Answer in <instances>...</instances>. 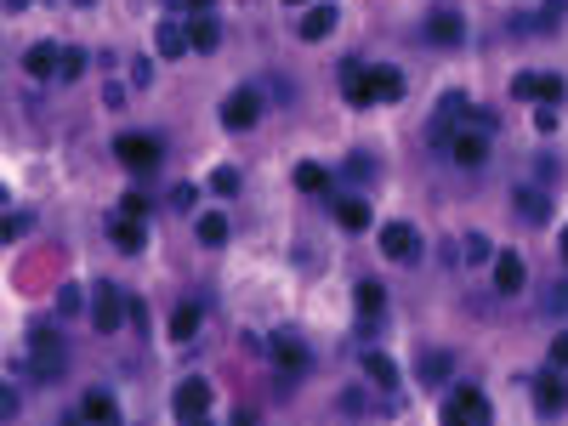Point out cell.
<instances>
[{"label": "cell", "instance_id": "52a82bcc", "mask_svg": "<svg viewBox=\"0 0 568 426\" xmlns=\"http://www.w3.org/2000/svg\"><path fill=\"white\" fill-rule=\"evenodd\" d=\"M114 154H119V165H131V171H153V165H160V143H153V136H119L114 143Z\"/></svg>", "mask_w": 568, "mask_h": 426}, {"label": "cell", "instance_id": "e0dca14e", "mask_svg": "<svg viewBox=\"0 0 568 426\" xmlns=\"http://www.w3.org/2000/svg\"><path fill=\"white\" fill-rule=\"evenodd\" d=\"M495 291H500V296H517V291H523V256H512V250L495 256Z\"/></svg>", "mask_w": 568, "mask_h": 426}, {"label": "cell", "instance_id": "f546056e", "mask_svg": "<svg viewBox=\"0 0 568 426\" xmlns=\"http://www.w3.org/2000/svg\"><path fill=\"white\" fill-rule=\"evenodd\" d=\"M460 245H466V250H460L466 262H489V239H483V233H466Z\"/></svg>", "mask_w": 568, "mask_h": 426}, {"label": "cell", "instance_id": "8fae6325", "mask_svg": "<svg viewBox=\"0 0 568 426\" xmlns=\"http://www.w3.org/2000/svg\"><path fill=\"white\" fill-rule=\"evenodd\" d=\"M153 52H160L165 57V63H177V57L182 52H193V40H188V23H160V29H153Z\"/></svg>", "mask_w": 568, "mask_h": 426}, {"label": "cell", "instance_id": "60d3db41", "mask_svg": "<svg viewBox=\"0 0 568 426\" xmlns=\"http://www.w3.org/2000/svg\"><path fill=\"white\" fill-rule=\"evenodd\" d=\"M284 6H301V0H284Z\"/></svg>", "mask_w": 568, "mask_h": 426}, {"label": "cell", "instance_id": "d6a6232c", "mask_svg": "<svg viewBox=\"0 0 568 426\" xmlns=\"http://www.w3.org/2000/svg\"><path fill=\"white\" fill-rule=\"evenodd\" d=\"M421 375H449V353H443V358L426 353V358H421Z\"/></svg>", "mask_w": 568, "mask_h": 426}, {"label": "cell", "instance_id": "d6986e66", "mask_svg": "<svg viewBox=\"0 0 568 426\" xmlns=\"http://www.w3.org/2000/svg\"><path fill=\"white\" fill-rule=\"evenodd\" d=\"M188 40H193V52H217V40H222L217 18H205V12H193V18H188Z\"/></svg>", "mask_w": 568, "mask_h": 426}, {"label": "cell", "instance_id": "1f68e13d", "mask_svg": "<svg viewBox=\"0 0 568 426\" xmlns=\"http://www.w3.org/2000/svg\"><path fill=\"white\" fill-rule=\"evenodd\" d=\"M193 200H199V193L188 188V182H177V188H171V210H193Z\"/></svg>", "mask_w": 568, "mask_h": 426}, {"label": "cell", "instance_id": "836d02e7", "mask_svg": "<svg viewBox=\"0 0 568 426\" xmlns=\"http://www.w3.org/2000/svg\"><path fill=\"white\" fill-rule=\"evenodd\" d=\"M546 313H568V284H551V296H546Z\"/></svg>", "mask_w": 568, "mask_h": 426}, {"label": "cell", "instance_id": "d590c367", "mask_svg": "<svg viewBox=\"0 0 568 426\" xmlns=\"http://www.w3.org/2000/svg\"><path fill=\"white\" fill-rule=\"evenodd\" d=\"M551 364H557V370H568V330H563L557 341H551Z\"/></svg>", "mask_w": 568, "mask_h": 426}, {"label": "cell", "instance_id": "d4e9b609", "mask_svg": "<svg viewBox=\"0 0 568 426\" xmlns=\"http://www.w3.org/2000/svg\"><path fill=\"white\" fill-rule=\"evenodd\" d=\"M296 188H301V193H325V188H330V171L307 160V165H296Z\"/></svg>", "mask_w": 568, "mask_h": 426}, {"label": "cell", "instance_id": "4316f807", "mask_svg": "<svg viewBox=\"0 0 568 426\" xmlns=\"http://www.w3.org/2000/svg\"><path fill=\"white\" fill-rule=\"evenodd\" d=\"M222 239H227V217H222V210L199 217V245H222Z\"/></svg>", "mask_w": 568, "mask_h": 426}, {"label": "cell", "instance_id": "74e56055", "mask_svg": "<svg viewBox=\"0 0 568 426\" xmlns=\"http://www.w3.org/2000/svg\"><path fill=\"white\" fill-rule=\"evenodd\" d=\"M182 6H188V12H210V6H217V0H182Z\"/></svg>", "mask_w": 568, "mask_h": 426}, {"label": "cell", "instance_id": "30bf717a", "mask_svg": "<svg viewBox=\"0 0 568 426\" xmlns=\"http://www.w3.org/2000/svg\"><path fill=\"white\" fill-rule=\"evenodd\" d=\"M23 69H29V80H52V74L63 69V52H57L52 40H35V45L23 52Z\"/></svg>", "mask_w": 568, "mask_h": 426}, {"label": "cell", "instance_id": "ab89813d", "mask_svg": "<svg viewBox=\"0 0 568 426\" xmlns=\"http://www.w3.org/2000/svg\"><path fill=\"white\" fill-rule=\"evenodd\" d=\"M6 6H12V12H18V6H29V0H6Z\"/></svg>", "mask_w": 568, "mask_h": 426}, {"label": "cell", "instance_id": "7a4b0ae2", "mask_svg": "<svg viewBox=\"0 0 568 426\" xmlns=\"http://www.w3.org/2000/svg\"><path fill=\"white\" fill-rule=\"evenodd\" d=\"M256 119H262V91H256V86L227 91V102H222V126H227V131H251Z\"/></svg>", "mask_w": 568, "mask_h": 426}, {"label": "cell", "instance_id": "e575fe53", "mask_svg": "<svg viewBox=\"0 0 568 426\" xmlns=\"http://www.w3.org/2000/svg\"><path fill=\"white\" fill-rule=\"evenodd\" d=\"M29 227H35V217H23V210H18V217H6V239H23Z\"/></svg>", "mask_w": 568, "mask_h": 426}, {"label": "cell", "instance_id": "7402d4cb", "mask_svg": "<svg viewBox=\"0 0 568 426\" xmlns=\"http://www.w3.org/2000/svg\"><path fill=\"white\" fill-rule=\"evenodd\" d=\"M80 415L109 426V421H119V409H114V398H109V392H86V398H80Z\"/></svg>", "mask_w": 568, "mask_h": 426}, {"label": "cell", "instance_id": "6da1fadb", "mask_svg": "<svg viewBox=\"0 0 568 426\" xmlns=\"http://www.w3.org/2000/svg\"><path fill=\"white\" fill-rule=\"evenodd\" d=\"M29 370H35V381L40 387H52V381H63V370H69V347H63V336L57 330H35L29 336Z\"/></svg>", "mask_w": 568, "mask_h": 426}, {"label": "cell", "instance_id": "7c38bea8", "mask_svg": "<svg viewBox=\"0 0 568 426\" xmlns=\"http://www.w3.org/2000/svg\"><path fill=\"white\" fill-rule=\"evenodd\" d=\"M268 353L279 358V370L284 375H296V370H307V347L290 336V330H279V336H268Z\"/></svg>", "mask_w": 568, "mask_h": 426}, {"label": "cell", "instance_id": "9a60e30c", "mask_svg": "<svg viewBox=\"0 0 568 426\" xmlns=\"http://www.w3.org/2000/svg\"><path fill=\"white\" fill-rule=\"evenodd\" d=\"M342 91L352 97V109H370L375 91H370V63H347L342 69Z\"/></svg>", "mask_w": 568, "mask_h": 426}, {"label": "cell", "instance_id": "4dcf8cb0", "mask_svg": "<svg viewBox=\"0 0 568 426\" xmlns=\"http://www.w3.org/2000/svg\"><path fill=\"white\" fill-rule=\"evenodd\" d=\"M210 188H217V193H239V171H234V165H222V171L210 176Z\"/></svg>", "mask_w": 568, "mask_h": 426}, {"label": "cell", "instance_id": "2e32d148", "mask_svg": "<svg viewBox=\"0 0 568 426\" xmlns=\"http://www.w3.org/2000/svg\"><path fill=\"white\" fill-rule=\"evenodd\" d=\"M109 239H114V250H126V256H136L148 245V233H143V217H126V210H119V222L109 227Z\"/></svg>", "mask_w": 568, "mask_h": 426}, {"label": "cell", "instance_id": "44dd1931", "mask_svg": "<svg viewBox=\"0 0 568 426\" xmlns=\"http://www.w3.org/2000/svg\"><path fill=\"white\" fill-rule=\"evenodd\" d=\"M335 222L358 233V227H370V205H364V200H352V193H347V200H335Z\"/></svg>", "mask_w": 568, "mask_h": 426}, {"label": "cell", "instance_id": "83f0119b", "mask_svg": "<svg viewBox=\"0 0 568 426\" xmlns=\"http://www.w3.org/2000/svg\"><path fill=\"white\" fill-rule=\"evenodd\" d=\"M546 210H551V205H546V193H529V188H523V193H517V217H529V222H540V217H546Z\"/></svg>", "mask_w": 568, "mask_h": 426}, {"label": "cell", "instance_id": "cb8c5ba5", "mask_svg": "<svg viewBox=\"0 0 568 426\" xmlns=\"http://www.w3.org/2000/svg\"><path fill=\"white\" fill-rule=\"evenodd\" d=\"M193 330H199V301H182L171 313V341H193Z\"/></svg>", "mask_w": 568, "mask_h": 426}, {"label": "cell", "instance_id": "3957f363", "mask_svg": "<svg viewBox=\"0 0 568 426\" xmlns=\"http://www.w3.org/2000/svg\"><path fill=\"white\" fill-rule=\"evenodd\" d=\"M443 421H460V426H489V398L478 387H455L443 398Z\"/></svg>", "mask_w": 568, "mask_h": 426}, {"label": "cell", "instance_id": "ffe728a7", "mask_svg": "<svg viewBox=\"0 0 568 426\" xmlns=\"http://www.w3.org/2000/svg\"><path fill=\"white\" fill-rule=\"evenodd\" d=\"M370 91H375V102H398L404 97V74L398 69H370Z\"/></svg>", "mask_w": 568, "mask_h": 426}, {"label": "cell", "instance_id": "484cf974", "mask_svg": "<svg viewBox=\"0 0 568 426\" xmlns=\"http://www.w3.org/2000/svg\"><path fill=\"white\" fill-rule=\"evenodd\" d=\"M358 307H364V318H381V307H387V291H381L375 279H364V284H358Z\"/></svg>", "mask_w": 568, "mask_h": 426}, {"label": "cell", "instance_id": "b9f144b4", "mask_svg": "<svg viewBox=\"0 0 568 426\" xmlns=\"http://www.w3.org/2000/svg\"><path fill=\"white\" fill-rule=\"evenodd\" d=\"M80 6H91V0H80Z\"/></svg>", "mask_w": 568, "mask_h": 426}, {"label": "cell", "instance_id": "5bb4252c", "mask_svg": "<svg viewBox=\"0 0 568 426\" xmlns=\"http://www.w3.org/2000/svg\"><path fill=\"white\" fill-rule=\"evenodd\" d=\"M210 409V381H182L177 387V415L182 421H199Z\"/></svg>", "mask_w": 568, "mask_h": 426}, {"label": "cell", "instance_id": "8992f818", "mask_svg": "<svg viewBox=\"0 0 568 426\" xmlns=\"http://www.w3.org/2000/svg\"><path fill=\"white\" fill-rule=\"evenodd\" d=\"M449 160H455V165H483V160H489V131L455 126V131H449Z\"/></svg>", "mask_w": 568, "mask_h": 426}, {"label": "cell", "instance_id": "4fadbf2b", "mask_svg": "<svg viewBox=\"0 0 568 426\" xmlns=\"http://www.w3.org/2000/svg\"><path fill=\"white\" fill-rule=\"evenodd\" d=\"M460 35H466V23H460V12H455V6H438L432 18H426V40H438V45H455Z\"/></svg>", "mask_w": 568, "mask_h": 426}, {"label": "cell", "instance_id": "f1b7e54d", "mask_svg": "<svg viewBox=\"0 0 568 426\" xmlns=\"http://www.w3.org/2000/svg\"><path fill=\"white\" fill-rule=\"evenodd\" d=\"M86 74V52L74 45V52H63V69H57V80H80Z\"/></svg>", "mask_w": 568, "mask_h": 426}, {"label": "cell", "instance_id": "5b68a950", "mask_svg": "<svg viewBox=\"0 0 568 426\" xmlns=\"http://www.w3.org/2000/svg\"><path fill=\"white\" fill-rule=\"evenodd\" d=\"M119 318H126V296H119L114 284H97V291H91V324H97L103 336H114Z\"/></svg>", "mask_w": 568, "mask_h": 426}, {"label": "cell", "instance_id": "8d00e7d4", "mask_svg": "<svg viewBox=\"0 0 568 426\" xmlns=\"http://www.w3.org/2000/svg\"><path fill=\"white\" fill-rule=\"evenodd\" d=\"M126 217H148V200H143V193H126Z\"/></svg>", "mask_w": 568, "mask_h": 426}, {"label": "cell", "instance_id": "277c9868", "mask_svg": "<svg viewBox=\"0 0 568 426\" xmlns=\"http://www.w3.org/2000/svg\"><path fill=\"white\" fill-rule=\"evenodd\" d=\"M381 256H387V262H416V256H421V233L409 222H387V227H381Z\"/></svg>", "mask_w": 568, "mask_h": 426}, {"label": "cell", "instance_id": "603a6c76", "mask_svg": "<svg viewBox=\"0 0 568 426\" xmlns=\"http://www.w3.org/2000/svg\"><path fill=\"white\" fill-rule=\"evenodd\" d=\"M364 375H370L375 387H398V364L387 353H364Z\"/></svg>", "mask_w": 568, "mask_h": 426}, {"label": "cell", "instance_id": "9c48e42d", "mask_svg": "<svg viewBox=\"0 0 568 426\" xmlns=\"http://www.w3.org/2000/svg\"><path fill=\"white\" fill-rule=\"evenodd\" d=\"M512 97H534V102H563V80L557 74H517L512 80Z\"/></svg>", "mask_w": 568, "mask_h": 426}, {"label": "cell", "instance_id": "ba28073f", "mask_svg": "<svg viewBox=\"0 0 568 426\" xmlns=\"http://www.w3.org/2000/svg\"><path fill=\"white\" fill-rule=\"evenodd\" d=\"M534 409H546V415H563V409H568V387H563L557 364H551L546 375H534Z\"/></svg>", "mask_w": 568, "mask_h": 426}, {"label": "cell", "instance_id": "f35d334b", "mask_svg": "<svg viewBox=\"0 0 568 426\" xmlns=\"http://www.w3.org/2000/svg\"><path fill=\"white\" fill-rule=\"evenodd\" d=\"M557 245H563V262H568V227H563V239H557Z\"/></svg>", "mask_w": 568, "mask_h": 426}, {"label": "cell", "instance_id": "ac0fdd59", "mask_svg": "<svg viewBox=\"0 0 568 426\" xmlns=\"http://www.w3.org/2000/svg\"><path fill=\"white\" fill-rule=\"evenodd\" d=\"M335 18H342V12H335L330 0H325V6H307V18H301V40H325L330 29H335Z\"/></svg>", "mask_w": 568, "mask_h": 426}]
</instances>
